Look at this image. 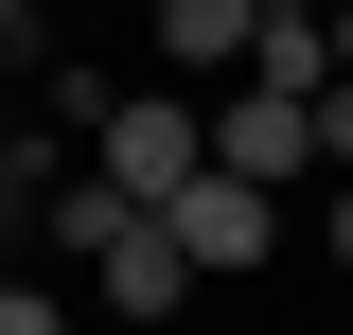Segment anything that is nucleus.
Masks as SVG:
<instances>
[{
  "label": "nucleus",
  "mask_w": 353,
  "mask_h": 335,
  "mask_svg": "<svg viewBox=\"0 0 353 335\" xmlns=\"http://www.w3.org/2000/svg\"><path fill=\"white\" fill-rule=\"evenodd\" d=\"M318 230H336V265H353V176H336V212H318Z\"/></svg>",
  "instance_id": "11"
},
{
  "label": "nucleus",
  "mask_w": 353,
  "mask_h": 335,
  "mask_svg": "<svg viewBox=\"0 0 353 335\" xmlns=\"http://www.w3.org/2000/svg\"><path fill=\"white\" fill-rule=\"evenodd\" d=\"M318 53H336V88H353V0H336V18H318Z\"/></svg>",
  "instance_id": "9"
},
{
  "label": "nucleus",
  "mask_w": 353,
  "mask_h": 335,
  "mask_svg": "<svg viewBox=\"0 0 353 335\" xmlns=\"http://www.w3.org/2000/svg\"><path fill=\"white\" fill-rule=\"evenodd\" d=\"M0 335H71V300L53 283H0Z\"/></svg>",
  "instance_id": "7"
},
{
  "label": "nucleus",
  "mask_w": 353,
  "mask_h": 335,
  "mask_svg": "<svg viewBox=\"0 0 353 335\" xmlns=\"http://www.w3.org/2000/svg\"><path fill=\"white\" fill-rule=\"evenodd\" d=\"M248 88H301V106H318V88H336V53H318V18H265V36H248Z\"/></svg>",
  "instance_id": "6"
},
{
  "label": "nucleus",
  "mask_w": 353,
  "mask_h": 335,
  "mask_svg": "<svg viewBox=\"0 0 353 335\" xmlns=\"http://www.w3.org/2000/svg\"><path fill=\"white\" fill-rule=\"evenodd\" d=\"M71 194V124H0V230Z\"/></svg>",
  "instance_id": "5"
},
{
  "label": "nucleus",
  "mask_w": 353,
  "mask_h": 335,
  "mask_svg": "<svg viewBox=\"0 0 353 335\" xmlns=\"http://www.w3.org/2000/svg\"><path fill=\"white\" fill-rule=\"evenodd\" d=\"M0 283H18V230H0Z\"/></svg>",
  "instance_id": "13"
},
{
  "label": "nucleus",
  "mask_w": 353,
  "mask_h": 335,
  "mask_svg": "<svg viewBox=\"0 0 353 335\" xmlns=\"http://www.w3.org/2000/svg\"><path fill=\"white\" fill-rule=\"evenodd\" d=\"M248 18H336V0H248Z\"/></svg>",
  "instance_id": "12"
},
{
  "label": "nucleus",
  "mask_w": 353,
  "mask_h": 335,
  "mask_svg": "<svg viewBox=\"0 0 353 335\" xmlns=\"http://www.w3.org/2000/svg\"><path fill=\"white\" fill-rule=\"evenodd\" d=\"M0 53H36V0H0Z\"/></svg>",
  "instance_id": "10"
},
{
  "label": "nucleus",
  "mask_w": 353,
  "mask_h": 335,
  "mask_svg": "<svg viewBox=\"0 0 353 335\" xmlns=\"http://www.w3.org/2000/svg\"><path fill=\"white\" fill-rule=\"evenodd\" d=\"M212 176H248V194L318 176V106H301V88H230V106H212Z\"/></svg>",
  "instance_id": "3"
},
{
  "label": "nucleus",
  "mask_w": 353,
  "mask_h": 335,
  "mask_svg": "<svg viewBox=\"0 0 353 335\" xmlns=\"http://www.w3.org/2000/svg\"><path fill=\"white\" fill-rule=\"evenodd\" d=\"M248 36H265L248 0H159V53L176 71H248Z\"/></svg>",
  "instance_id": "4"
},
{
  "label": "nucleus",
  "mask_w": 353,
  "mask_h": 335,
  "mask_svg": "<svg viewBox=\"0 0 353 335\" xmlns=\"http://www.w3.org/2000/svg\"><path fill=\"white\" fill-rule=\"evenodd\" d=\"M159 230H176V265H194V283H248V265L283 247V194H248V176H194V194H159Z\"/></svg>",
  "instance_id": "2"
},
{
  "label": "nucleus",
  "mask_w": 353,
  "mask_h": 335,
  "mask_svg": "<svg viewBox=\"0 0 353 335\" xmlns=\"http://www.w3.org/2000/svg\"><path fill=\"white\" fill-rule=\"evenodd\" d=\"M88 176H106L124 212L194 194V176H212V106H176V88H106V124H88Z\"/></svg>",
  "instance_id": "1"
},
{
  "label": "nucleus",
  "mask_w": 353,
  "mask_h": 335,
  "mask_svg": "<svg viewBox=\"0 0 353 335\" xmlns=\"http://www.w3.org/2000/svg\"><path fill=\"white\" fill-rule=\"evenodd\" d=\"M318 176H353V88H318Z\"/></svg>",
  "instance_id": "8"
}]
</instances>
